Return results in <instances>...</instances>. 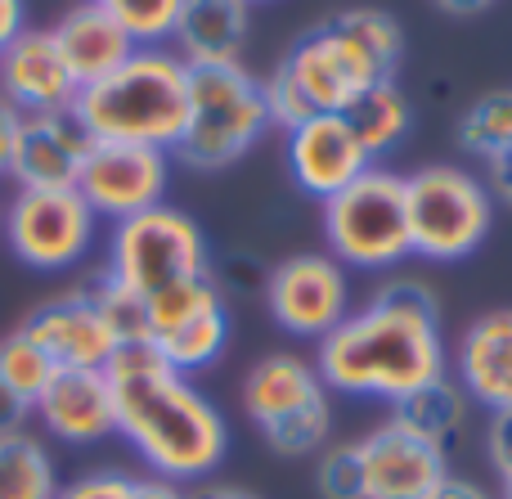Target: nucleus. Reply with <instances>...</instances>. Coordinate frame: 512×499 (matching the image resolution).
<instances>
[{
    "label": "nucleus",
    "mask_w": 512,
    "mask_h": 499,
    "mask_svg": "<svg viewBox=\"0 0 512 499\" xmlns=\"http://www.w3.org/2000/svg\"><path fill=\"white\" fill-rule=\"evenodd\" d=\"M315 369L328 392L387 405L450 374L436 288L409 275L382 279L360 311L315 342Z\"/></svg>",
    "instance_id": "1"
},
{
    "label": "nucleus",
    "mask_w": 512,
    "mask_h": 499,
    "mask_svg": "<svg viewBox=\"0 0 512 499\" xmlns=\"http://www.w3.org/2000/svg\"><path fill=\"white\" fill-rule=\"evenodd\" d=\"M113 387L117 437L153 477L198 486L230 455V423L189 374H176L153 342H122L104 365Z\"/></svg>",
    "instance_id": "2"
},
{
    "label": "nucleus",
    "mask_w": 512,
    "mask_h": 499,
    "mask_svg": "<svg viewBox=\"0 0 512 499\" xmlns=\"http://www.w3.org/2000/svg\"><path fill=\"white\" fill-rule=\"evenodd\" d=\"M405 32L387 9L355 5L310 27L279 59L283 77L297 86L301 104L315 113H346L360 95L396 77Z\"/></svg>",
    "instance_id": "3"
},
{
    "label": "nucleus",
    "mask_w": 512,
    "mask_h": 499,
    "mask_svg": "<svg viewBox=\"0 0 512 499\" xmlns=\"http://www.w3.org/2000/svg\"><path fill=\"white\" fill-rule=\"evenodd\" d=\"M72 117L90 140L171 153L189 117V63L171 45H135L122 68L77 90Z\"/></svg>",
    "instance_id": "4"
},
{
    "label": "nucleus",
    "mask_w": 512,
    "mask_h": 499,
    "mask_svg": "<svg viewBox=\"0 0 512 499\" xmlns=\"http://www.w3.org/2000/svg\"><path fill=\"white\" fill-rule=\"evenodd\" d=\"M270 131L261 77L243 63H198L189 68V117L171 162L189 171H225Z\"/></svg>",
    "instance_id": "5"
},
{
    "label": "nucleus",
    "mask_w": 512,
    "mask_h": 499,
    "mask_svg": "<svg viewBox=\"0 0 512 499\" xmlns=\"http://www.w3.org/2000/svg\"><path fill=\"white\" fill-rule=\"evenodd\" d=\"M324 239L328 257L346 275H396L409 248V212H405V176L373 162L360 180L324 203Z\"/></svg>",
    "instance_id": "6"
},
{
    "label": "nucleus",
    "mask_w": 512,
    "mask_h": 499,
    "mask_svg": "<svg viewBox=\"0 0 512 499\" xmlns=\"http://www.w3.org/2000/svg\"><path fill=\"white\" fill-rule=\"evenodd\" d=\"M405 212L414 257L450 266L486 243L495 225V194L477 171L436 162L405 176Z\"/></svg>",
    "instance_id": "7"
},
{
    "label": "nucleus",
    "mask_w": 512,
    "mask_h": 499,
    "mask_svg": "<svg viewBox=\"0 0 512 499\" xmlns=\"http://www.w3.org/2000/svg\"><path fill=\"white\" fill-rule=\"evenodd\" d=\"M104 275L113 284L131 288L135 297H153L171 284L212 275V252H207V234L180 207H149L140 216H126L108 230V257Z\"/></svg>",
    "instance_id": "8"
},
{
    "label": "nucleus",
    "mask_w": 512,
    "mask_h": 499,
    "mask_svg": "<svg viewBox=\"0 0 512 499\" xmlns=\"http://www.w3.org/2000/svg\"><path fill=\"white\" fill-rule=\"evenodd\" d=\"M0 234L27 270L63 275L99 243V216L77 189H18L0 212Z\"/></svg>",
    "instance_id": "9"
},
{
    "label": "nucleus",
    "mask_w": 512,
    "mask_h": 499,
    "mask_svg": "<svg viewBox=\"0 0 512 499\" xmlns=\"http://www.w3.org/2000/svg\"><path fill=\"white\" fill-rule=\"evenodd\" d=\"M265 311L283 333L319 342L351 315V279L328 252H297L265 279Z\"/></svg>",
    "instance_id": "10"
},
{
    "label": "nucleus",
    "mask_w": 512,
    "mask_h": 499,
    "mask_svg": "<svg viewBox=\"0 0 512 499\" xmlns=\"http://www.w3.org/2000/svg\"><path fill=\"white\" fill-rule=\"evenodd\" d=\"M171 185V153L149 144H108L95 140L81 162L77 194L90 203L99 221H126L167 198Z\"/></svg>",
    "instance_id": "11"
},
{
    "label": "nucleus",
    "mask_w": 512,
    "mask_h": 499,
    "mask_svg": "<svg viewBox=\"0 0 512 499\" xmlns=\"http://www.w3.org/2000/svg\"><path fill=\"white\" fill-rule=\"evenodd\" d=\"M364 499H432L450 477V455L387 414L360 441Z\"/></svg>",
    "instance_id": "12"
},
{
    "label": "nucleus",
    "mask_w": 512,
    "mask_h": 499,
    "mask_svg": "<svg viewBox=\"0 0 512 499\" xmlns=\"http://www.w3.org/2000/svg\"><path fill=\"white\" fill-rule=\"evenodd\" d=\"M283 158H288L292 185L319 203L342 194L351 180H360L373 167L369 149L351 131L346 113H315L301 126L283 131Z\"/></svg>",
    "instance_id": "13"
},
{
    "label": "nucleus",
    "mask_w": 512,
    "mask_h": 499,
    "mask_svg": "<svg viewBox=\"0 0 512 499\" xmlns=\"http://www.w3.org/2000/svg\"><path fill=\"white\" fill-rule=\"evenodd\" d=\"M18 329L45 351L59 369H104L117 351V338L108 329L90 288H68L41 302Z\"/></svg>",
    "instance_id": "14"
},
{
    "label": "nucleus",
    "mask_w": 512,
    "mask_h": 499,
    "mask_svg": "<svg viewBox=\"0 0 512 499\" xmlns=\"http://www.w3.org/2000/svg\"><path fill=\"white\" fill-rule=\"evenodd\" d=\"M32 414L63 446H99V441L117 437L113 387H108L104 369H59L50 387L36 396Z\"/></svg>",
    "instance_id": "15"
},
{
    "label": "nucleus",
    "mask_w": 512,
    "mask_h": 499,
    "mask_svg": "<svg viewBox=\"0 0 512 499\" xmlns=\"http://www.w3.org/2000/svg\"><path fill=\"white\" fill-rule=\"evenodd\" d=\"M450 378L486 414L512 410V306L486 311L454 338Z\"/></svg>",
    "instance_id": "16"
},
{
    "label": "nucleus",
    "mask_w": 512,
    "mask_h": 499,
    "mask_svg": "<svg viewBox=\"0 0 512 499\" xmlns=\"http://www.w3.org/2000/svg\"><path fill=\"white\" fill-rule=\"evenodd\" d=\"M77 77L68 72L63 54L54 50L50 27H27L0 54V95L18 113H68L77 104Z\"/></svg>",
    "instance_id": "17"
},
{
    "label": "nucleus",
    "mask_w": 512,
    "mask_h": 499,
    "mask_svg": "<svg viewBox=\"0 0 512 499\" xmlns=\"http://www.w3.org/2000/svg\"><path fill=\"white\" fill-rule=\"evenodd\" d=\"M90 144L95 140L81 131L72 108L68 113H23L9 176L18 180V189H77Z\"/></svg>",
    "instance_id": "18"
},
{
    "label": "nucleus",
    "mask_w": 512,
    "mask_h": 499,
    "mask_svg": "<svg viewBox=\"0 0 512 499\" xmlns=\"http://www.w3.org/2000/svg\"><path fill=\"white\" fill-rule=\"evenodd\" d=\"M328 396L333 392L324 387L315 360L297 356V351H270V356H261L243 374V387H239L243 414L256 423V432L274 428V423L292 419V414L310 410V405L328 401Z\"/></svg>",
    "instance_id": "19"
},
{
    "label": "nucleus",
    "mask_w": 512,
    "mask_h": 499,
    "mask_svg": "<svg viewBox=\"0 0 512 499\" xmlns=\"http://www.w3.org/2000/svg\"><path fill=\"white\" fill-rule=\"evenodd\" d=\"M252 32L248 0H180L171 50L198 68V63H243V45Z\"/></svg>",
    "instance_id": "20"
},
{
    "label": "nucleus",
    "mask_w": 512,
    "mask_h": 499,
    "mask_svg": "<svg viewBox=\"0 0 512 499\" xmlns=\"http://www.w3.org/2000/svg\"><path fill=\"white\" fill-rule=\"evenodd\" d=\"M54 36V50L63 54L68 72L77 77V86H90V81L108 77L113 68H122L126 59L135 54V41L113 14H104L99 5L81 0L72 5L59 23L50 27Z\"/></svg>",
    "instance_id": "21"
},
{
    "label": "nucleus",
    "mask_w": 512,
    "mask_h": 499,
    "mask_svg": "<svg viewBox=\"0 0 512 499\" xmlns=\"http://www.w3.org/2000/svg\"><path fill=\"white\" fill-rule=\"evenodd\" d=\"M459 144L486 167L481 180L490 185L495 203L512 207V86L468 104V113L459 117Z\"/></svg>",
    "instance_id": "22"
},
{
    "label": "nucleus",
    "mask_w": 512,
    "mask_h": 499,
    "mask_svg": "<svg viewBox=\"0 0 512 499\" xmlns=\"http://www.w3.org/2000/svg\"><path fill=\"white\" fill-rule=\"evenodd\" d=\"M472 410H477V405L468 401V392H463L450 374H441V378H432V383H423L418 392H409L405 401L391 405V419L405 423L409 432H418L423 441H432V446H441L445 455H450L454 441L468 432Z\"/></svg>",
    "instance_id": "23"
},
{
    "label": "nucleus",
    "mask_w": 512,
    "mask_h": 499,
    "mask_svg": "<svg viewBox=\"0 0 512 499\" xmlns=\"http://www.w3.org/2000/svg\"><path fill=\"white\" fill-rule=\"evenodd\" d=\"M149 342L176 374L194 378L198 369H212L216 360L225 356V347H230V306L225 302L207 306V311L189 315V320H180L176 329L158 333V338H149Z\"/></svg>",
    "instance_id": "24"
},
{
    "label": "nucleus",
    "mask_w": 512,
    "mask_h": 499,
    "mask_svg": "<svg viewBox=\"0 0 512 499\" xmlns=\"http://www.w3.org/2000/svg\"><path fill=\"white\" fill-rule=\"evenodd\" d=\"M59 486L50 446L32 428L0 437V499H54Z\"/></svg>",
    "instance_id": "25"
},
{
    "label": "nucleus",
    "mask_w": 512,
    "mask_h": 499,
    "mask_svg": "<svg viewBox=\"0 0 512 499\" xmlns=\"http://www.w3.org/2000/svg\"><path fill=\"white\" fill-rule=\"evenodd\" d=\"M346 122L360 135V144L369 149V158L378 162L382 153H391L400 140L409 135V122H414V108L400 95L396 81H382L369 95H360L351 108H346Z\"/></svg>",
    "instance_id": "26"
},
{
    "label": "nucleus",
    "mask_w": 512,
    "mask_h": 499,
    "mask_svg": "<svg viewBox=\"0 0 512 499\" xmlns=\"http://www.w3.org/2000/svg\"><path fill=\"white\" fill-rule=\"evenodd\" d=\"M261 441H265V450L279 459H315L319 450L333 446V396L301 414H292V419L274 423V428H265Z\"/></svg>",
    "instance_id": "27"
},
{
    "label": "nucleus",
    "mask_w": 512,
    "mask_h": 499,
    "mask_svg": "<svg viewBox=\"0 0 512 499\" xmlns=\"http://www.w3.org/2000/svg\"><path fill=\"white\" fill-rule=\"evenodd\" d=\"M54 374H59V365H54V360L45 356L23 329H14V333L0 338V378H5L9 392H18L27 405H36V396L50 387Z\"/></svg>",
    "instance_id": "28"
},
{
    "label": "nucleus",
    "mask_w": 512,
    "mask_h": 499,
    "mask_svg": "<svg viewBox=\"0 0 512 499\" xmlns=\"http://www.w3.org/2000/svg\"><path fill=\"white\" fill-rule=\"evenodd\" d=\"M90 5L113 14L135 45H167L180 14V0H90Z\"/></svg>",
    "instance_id": "29"
},
{
    "label": "nucleus",
    "mask_w": 512,
    "mask_h": 499,
    "mask_svg": "<svg viewBox=\"0 0 512 499\" xmlns=\"http://www.w3.org/2000/svg\"><path fill=\"white\" fill-rule=\"evenodd\" d=\"M90 293H95V302H99V311H104L108 329H113L117 347H122V342H144V338H149V315H144V297H135L131 288L113 284L108 275H99L95 284H90Z\"/></svg>",
    "instance_id": "30"
},
{
    "label": "nucleus",
    "mask_w": 512,
    "mask_h": 499,
    "mask_svg": "<svg viewBox=\"0 0 512 499\" xmlns=\"http://www.w3.org/2000/svg\"><path fill=\"white\" fill-rule=\"evenodd\" d=\"M315 491L319 499H364V473L355 441H333L315 455Z\"/></svg>",
    "instance_id": "31"
},
{
    "label": "nucleus",
    "mask_w": 512,
    "mask_h": 499,
    "mask_svg": "<svg viewBox=\"0 0 512 499\" xmlns=\"http://www.w3.org/2000/svg\"><path fill=\"white\" fill-rule=\"evenodd\" d=\"M212 279H216L221 293L265 297V279H270V270H265L256 257H248V252H230V257L221 261V270H212Z\"/></svg>",
    "instance_id": "32"
},
{
    "label": "nucleus",
    "mask_w": 512,
    "mask_h": 499,
    "mask_svg": "<svg viewBox=\"0 0 512 499\" xmlns=\"http://www.w3.org/2000/svg\"><path fill=\"white\" fill-rule=\"evenodd\" d=\"M54 499H131V473H122V468H95V473H81L77 482L59 486Z\"/></svg>",
    "instance_id": "33"
},
{
    "label": "nucleus",
    "mask_w": 512,
    "mask_h": 499,
    "mask_svg": "<svg viewBox=\"0 0 512 499\" xmlns=\"http://www.w3.org/2000/svg\"><path fill=\"white\" fill-rule=\"evenodd\" d=\"M481 446H486V459L499 473V482H512V410L490 414L486 432H481Z\"/></svg>",
    "instance_id": "34"
},
{
    "label": "nucleus",
    "mask_w": 512,
    "mask_h": 499,
    "mask_svg": "<svg viewBox=\"0 0 512 499\" xmlns=\"http://www.w3.org/2000/svg\"><path fill=\"white\" fill-rule=\"evenodd\" d=\"M18 131H23V113H18V108L0 95V176H9V167H14Z\"/></svg>",
    "instance_id": "35"
},
{
    "label": "nucleus",
    "mask_w": 512,
    "mask_h": 499,
    "mask_svg": "<svg viewBox=\"0 0 512 499\" xmlns=\"http://www.w3.org/2000/svg\"><path fill=\"white\" fill-rule=\"evenodd\" d=\"M27 419H32V405H27L18 392H9L5 378H0V437H5V432L27 428Z\"/></svg>",
    "instance_id": "36"
},
{
    "label": "nucleus",
    "mask_w": 512,
    "mask_h": 499,
    "mask_svg": "<svg viewBox=\"0 0 512 499\" xmlns=\"http://www.w3.org/2000/svg\"><path fill=\"white\" fill-rule=\"evenodd\" d=\"M27 32V0H0V54Z\"/></svg>",
    "instance_id": "37"
},
{
    "label": "nucleus",
    "mask_w": 512,
    "mask_h": 499,
    "mask_svg": "<svg viewBox=\"0 0 512 499\" xmlns=\"http://www.w3.org/2000/svg\"><path fill=\"white\" fill-rule=\"evenodd\" d=\"M131 499H189V491L167 482V477L144 473V477H131Z\"/></svg>",
    "instance_id": "38"
},
{
    "label": "nucleus",
    "mask_w": 512,
    "mask_h": 499,
    "mask_svg": "<svg viewBox=\"0 0 512 499\" xmlns=\"http://www.w3.org/2000/svg\"><path fill=\"white\" fill-rule=\"evenodd\" d=\"M432 499H499V495H490L486 491V486H481V482H472V477H445V482H441V491H436Z\"/></svg>",
    "instance_id": "39"
},
{
    "label": "nucleus",
    "mask_w": 512,
    "mask_h": 499,
    "mask_svg": "<svg viewBox=\"0 0 512 499\" xmlns=\"http://www.w3.org/2000/svg\"><path fill=\"white\" fill-rule=\"evenodd\" d=\"M490 5H495V0H436V9H445V14H454V18H477V14H486Z\"/></svg>",
    "instance_id": "40"
},
{
    "label": "nucleus",
    "mask_w": 512,
    "mask_h": 499,
    "mask_svg": "<svg viewBox=\"0 0 512 499\" xmlns=\"http://www.w3.org/2000/svg\"><path fill=\"white\" fill-rule=\"evenodd\" d=\"M189 499H256V495L239 491V486H203V491H194Z\"/></svg>",
    "instance_id": "41"
},
{
    "label": "nucleus",
    "mask_w": 512,
    "mask_h": 499,
    "mask_svg": "<svg viewBox=\"0 0 512 499\" xmlns=\"http://www.w3.org/2000/svg\"><path fill=\"white\" fill-rule=\"evenodd\" d=\"M499 499H512V482H504V491H499Z\"/></svg>",
    "instance_id": "42"
},
{
    "label": "nucleus",
    "mask_w": 512,
    "mask_h": 499,
    "mask_svg": "<svg viewBox=\"0 0 512 499\" xmlns=\"http://www.w3.org/2000/svg\"><path fill=\"white\" fill-rule=\"evenodd\" d=\"M248 5H256V0H248Z\"/></svg>",
    "instance_id": "43"
}]
</instances>
